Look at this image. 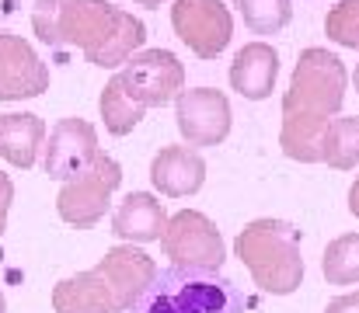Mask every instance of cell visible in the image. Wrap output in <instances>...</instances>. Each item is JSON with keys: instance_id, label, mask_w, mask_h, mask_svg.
<instances>
[{"instance_id": "6da1fadb", "label": "cell", "mask_w": 359, "mask_h": 313, "mask_svg": "<svg viewBox=\"0 0 359 313\" xmlns=\"http://www.w3.org/2000/svg\"><path fill=\"white\" fill-rule=\"evenodd\" d=\"M157 265L150 254H143L133 244H119L105 251V258L53 289V310L56 313H129V307L143 296V289L154 282Z\"/></svg>"}, {"instance_id": "7a4b0ae2", "label": "cell", "mask_w": 359, "mask_h": 313, "mask_svg": "<svg viewBox=\"0 0 359 313\" xmlns=\"http://www.w3.org/2000/svg\"><path fill=\"white\" fill-rule=\"evenodd\" d=\"M234 251L255 286L272 296H290L304 282L300 230L286 219H251L234 240Z\"/></svg>"}, {"instance_id": "3957f363", "label": "cell", "mask_w": 359, "mask_h": 313, "mask_svg": "<svg viewBox=\"0 0 359 313\" xmlns=\"http://www.w3.org/2000/svg\"><path fill=\"white\" fill-rule=\"evenodd\" d=\"M129 313H244L238 286L206 268H157Z\"/></svg>"}, {"instance_id": "277c9868", "label": "cell", "mask_w": 359, "mask_h": 313, "mask_svg": "<svg viewBox=\"0 0 359 313\" xmlns=\"http://www.w3.org/2000/svg\"><path fill=\"white\" fill-rule=\"evenodd\" d=\"M119 21L122 11L109 0H39L32 7L35 35L56 49H81L88 63L119 28Z\"/></svg>"}, {"instance_id": "5b68a950", "label": "cell", "mask_w": 359, "mask_h": 313, "mask_svg": "<svg viewBox=\"0 0 359 313\" xmlns=\"http://www.w3.org/2000/svg\"><path fill=\"white\" fill-rule=\"evenodd\" d=\"M346 84H349V74L335 53H328L321 46L304 49L297 67H293L290 88L283 95V118L328 125L342 111Z\"/></svg>"}, {"instance_id": "8992f818", "label": "cell", "mask_w": 359, "mask_h": 313, "mask_svg": "<svg viewBox=\"0 0 359 313\" xmlns=\"http://www.w3.org/2000/svg\"><path fill=\"white\" fill-rule=\"evenodd\" d=\"M161 247H164V258H171V265H178V268L220 272L227 261V247H224L217 223L196 209H182L168 219V226L161 233Z\"/></svg>"}, {"instance_id": "52a82bcc", "label": "cell", "mask_w": 359, "mask_h": 313, "mask_svg": "<svg viewBox=\"0 0 359 313\" xmlns=\"http://www.w3.org/2000/svg\"><path fill=\"white\" fill-rule=\"evenodd\" d=\"M119 185H122V167L109 153H98L95 164H91L84 174L63 181V188H60V195H56L60 219L70 223V226H77V230L95 226V223L109 212L112 192H116Z\"/></svg>"}, {"instance_id": "ba28073f", "label": "cell", "mask_w": 359, "mask_h": 313, "mask_svg": "<svg viewBox=\"0 0 359 313\" xmlns=\"http://www.w3.org/2000/svg\"><path fill=\"white\" fill-rule=\"evenodd\" d=\"M116 77H119L122 91L140 104L143 111L175 102V98L185 91V67H182L178 56L168 53V49L133 53V56L122 63V70Z\"/></svg>"}, {"instance_id": "9c48e42d", "label": "cell", "mask_w": 359, "mask_h": 313, "mask_svg": "<svg viewBox=\"0 0 359 313\" xmlns=\"http://www.w3.org/2000/svg\"><path fill=\"white\" fill-rule=\"evenodd\" d=\"M171 25L199 60H217L234 35V18L220 0H175Z\"/></svg>"}, {"instance_id": "30bf717a", "label": "cell", "mask_w": 359, "mask_h": 313, "mask_svg": "<svg viewBox=\"0 0 359 313\" xmlns=\"http://www.w3.org/2000/svg\"><path fill=\"white\" fill-rule=\"evenodd\" d=\"M175 118L189 146H217L231 132V102L217 88H192L175 98Z\"/></svg>"}, {"instance_id": "8fae6325", "label": "cell", "mask_w": 359, "mask_h": 313, "mask_svg": "<svg viewBox=\"0 0 359 313\" xmlns=\"http://www.w3.org/2000/svg\"><path fill=\"white\" fill-rule=\"evenodd\" d=\"M46 157H42V167L49 178L56 181H70L77 174H84L95 157L102 153L98 150V132L88 118H60L49 132V139L42 143Z\"/></svg>"}, {"instance_id": "7c38bea8", "label": "cell", "mask_w": 359, "mask_h": 313, "mask_svg": "<svg viewBox=\"0 0 359 313\" xmlns=\"http://www.w3.org/2000/svg\"><path fill=\"white\" fill-rule=\"evenodd\" d=\"M49 91V67L11 32H0V102H25Z\"/></svg>"}, {"instance_id": "4fadbf2b", "label": "cell", "mask_w": 359, "mask_h": 313, "mask_svg": "<svg viewBox=\"0 0 359 313\" xmlns=\"http://www.w3.org/2000/svg\"><path fill=\"white\" fill-rule=\"evenodd\" d=\"M150 181L168 199L196 195L206 181V160L196 146H161L150 160Z\"/></svg>"}, {"instance_id": "5bb4252c", "label": "cell", "mask_w": 359, "mask_h": 313, "mask_svg": "<svg viewBox=\"0 0 359 313\" xmlns=\"http://www.w3.org/2000/svg\"><path fill=\"white\" fill-rule=\"evenodd\" d=\"M279 77V56L269 42H248L238 49L234 63H231V88L248 102H262L272 95Z\"/></svg>"}, {"instance_id": "9a60e30c", "label": "cell", "mask_w": 359, "mask_h": 313, "mask_svg": "<svg viewBox=\"0 0 359 313\" xmlns=\"http://www.w3.org/2000/svg\"><path fill=\"white\" fill-rule=\"evenodd\" d=\"M164 226H168V209L150 192H129L112 212V233L129 244L161 240Z\"/></svg>"}, {"instance_id": "2e32d148", "label": "cell", "mask_w": 359, "mask_h": 313, "mask_svg": "<svg viewBox=\"0 0 359 313\" xmlns=\"http://www.w3.org/2000/svg\"><path fill=\"white\" fill-rule=\"evenodd\" d=\"M46 143V122L32 111H4L0 115V157L11 167H35L39 150Z\"/></svg>"}, {"instance_id": "e0dca14e", "label": "cell", "mask_w": 359, "mask_h": 313, "mask_svg": "<svg viewBox=\"0 0 359 313\" xmlns=\"http://www.w3.org/2000/svg\"><path fill=\"white\" fill-rule=\"evenodd\" d=\"M321 160L335 171H353L359 167V115L332 118L321 146Z\"/></svg>"}, {"instance_id": "ac0fdd59", "label": "cell", "mask_w": 359, "mask_h": 313, "mask_svg": "<svg viewBox=\"0 0 359 313\" xmlns=\"http://www.w3.org/2000/svg\"><path fill=\"white\" fill-rule=\"evenodd\" d=\"M321 272L328 286H356L359 282V233H342L325 247Z\"/></svg>"}, {"instance_id": "d6986e66", "label": "cell", "mask_w": 359, "mask_h": 313, "mask_svg": "<svg viewBox=\"0 0 359 313\" xmlns=\"http://www.w3.org/2000/svg\"><path fill=\"white\" fill-rule=\"evenodd\" d=\"M102 118H105V129L112 132V136H126V132H133L136 125H140V118H143V108L133 102L126 91H122L119 77H112L109 84H105V91H102Z\"/></svg>"}, {"instance_id": "ffe728a7", "label": "cell", "mask_w": 359, "mask_h": 313, "mask_svg": "<svg viewBox=\"0 0 359 313\" xmlns=\"http://www.w3.org/2000/svg\"><path fill=\"white\" fill-rule=\"evenodd\" d=\"M234 7L241 11L244 25L255 35H276L293 18V4L290 0H234Z\"/></svg>"}, {"instance_id": "44dd1931", "label": "cell", "mask_w": 359, "mask_h": 313, "mask_svg": "<svg viewBox=\"0 0 359 313\" xmlns=\"http://www.w3.org/2000/svg\"><path fill=\"white\" fill-rule=\"evenodd\" d=\"M325 32L332 42H339L346 49H359V0L335 4L325 18Z\"/></svg>"}, {"instance_id": "7402d4cb", "label": "cell", "mask_w": 359, "mask_h": 313, "mask_svg": "<svg viewBox=\"0 0 359 313\" xmlns=\"http://www.w3.org/2000/svg\"><path fill=\"white\" fill-rule=\"evenodd\" d=\"M11 202H14V185H11V178L0 171V233L7 230V212H11Z\"/></svg>"}, {"instance_id": "603a6c76", "label": "cell", "mask_w": 359, "mask_h": 313, "mask_svg": "<svg viewBox=\"0 0 359 313\" xmlns=\"http://www.w3.org/2000/svg\"><path fill=\"white\" fill-rule=\"evenodd\" d=\"M325 313H359V293H346V296H339V300H332Z\"/></svg>"}, {"instance_id": "cb8c5ba5", "label": "cell", "mask_w": 359, "mask_h": 313, "mask_svg": "<svg viewBox=\"0 0 359 313\" xmlns=\"http://www.w3.org/2000/svg\"><path fill=\"white\" fill-rule=\"evenodd\" d=\"M349 212L359 219V178L353 181V188H349Z\"/></svg>"}, {"instance_id": "d4e9b609", "label": "cell", "mask_w": 359, "mask_h": 313, "mask_svg": "<svg viewBox=\"0 0 359 313\" xmlns=\"http://www.w3.org/2000/svg\"><path fill=\"white\" fill-rule=\"evenodd\" d=\"M133 4H140V7H161L164 0H133Z\"/></svg>"}, {"instance_id": "484cf974", "label": "cell", "mask_w": 359, "mask_h": 313, "mask_svg": "<svg viewBox=\"0 0 359 313\" xmlns=\"http://www.w3.org/2000/svg\"><path fill=\"white\" fill-rule=\"evenodd\" d=\"M0 313H7V300H4V293H0Z\"/></svg>"}, {"instance_id": "4316f807", "label": "cell", "mask_w": 359, "mask_h": 313, "mask_svg": "<svg viewBox=\"0 0 359 313\" xmlns=\"http://www.w3.org/2000/svg\"><path fill=\"white\" fill-rule=\"evenodd\" d=\"M353 84H356V91H359V67H356V74H353Z\"/></svg>"}]
</instances>
